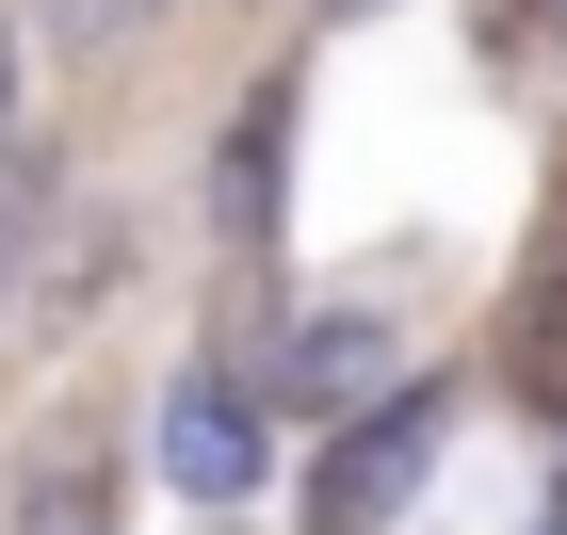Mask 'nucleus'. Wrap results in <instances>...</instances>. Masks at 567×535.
I'll return each instance as SVG.
<instances>
[{
  "label": "nucleus",
  "instance_id": "obj_1",
  "mask_svg": "<svg viewBox=\"0 0 567 535\" xmlns=\"http://www.w3.org/2000/svg\"><path fill=\"white\" fill-rule=\"evenodd\" d=\"M276 471V390H260V357H195V373H178L163 390V487L178 503H244Z\"/></svg>",
  "mask_w": 567,
  "mask_h": 535
},
{
  "label": "nucleus",
  "instance_id": "obj_2",
  "mask_svg": "<svg viewBox=\"0 0 567 535\" xmlns=\"http://www.w3.org/2000/svg\"><path fill=\"white\" fill-rule=\"evenodd\" d=\"M437 439H454V405H437V390H390L373 422H341L324 487H308V535H390V519H405V487L437 471Z\"/></svg>",
  "mask_w": 567,
  "mask_h": 535
},
{
  "label": "nucleus",
  "instance_id": "obj_3",
  "mask_svg": "<svg viewBox=\"0 0 567 535\" xmlns=\"http://www.w3.org/2000/svg\"><path fill=\"white\" fill-rule=\"evenodd\" d=\"M0 535H114V471H97L82 439L65 454H33V471H17V519Z\"/></svg>",
  "mask_w": 567,
  "mask_h": 535
},
{
  "label": "nucleus",
  "instance_id": "obj_4",
  "mask_svg": "<svg viewBox=\"0 0 567 535\" xmlns=\"http://www.w3.org/2000/svg\"><path fill=\"white\" fill-rule=\"evenodd\" d=\"M519 390H535V405H567V260L535 276V309H519Z\"/></svg>",
  "mask_w": 567,
  "mask_h": 535
},
{
  "label": "nucleus",
  "instance_id": "obj_5",
  "mask_svg": "<svg viewBox=\"0 0 567 535\" xmlns=\"http://www.w3.org/2000/svg\"><path fill=\"white\" fill-rule=\"evenodd\" d=\"M373 373H390V325H324V341H308V390L324 405H357Z\"/></svg>",
  "mask_w": 567,
  "mask_h": 535
},
{
  "label": "nucleus",
  "instance_id": "obj_6",
  "mask_svg": "<svg viewBox=\"0 0 567 535\" xmlns=\"http://www.w3.org/2000/svg\"><path fill=\"white\" fill-rule=\"evenodd\" d=\"M17 244H33V163L0 146V292H17Z\"/></svg>",
  "mask_w": 567,
  "mask_h": 535
},
{
  "label": "nucleus",
  "instance_id": "obj_7",
  "mask_svg": "<svg viewBox=\"0 0 567 535\" xmlns=\"http://www.w3.org/2000/svg\"><path fill=\"white\" fill-rule=\"evenodd\" d=\"M65 17H82V33L114 49V33H146V17H163V0H65Z\"/></svg>",
  "mask_w": 567,
  "mask_h": 535
},
{
  "label": "nucleus",
  "instance_id": "obj_8",
  "mask_svg": "<svg viewBox=\"0 0 567 535\" xmlns=\"http://www.w3.org/2000/svg\"><path fill=\"white\" fill-rule=\"evenodd\" d=\"M0 146H17V17H0Z\"/></svg>",
  "mask_w": 567,
  "mask_h": 535
}]
</instances>
